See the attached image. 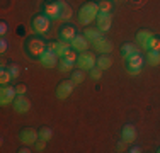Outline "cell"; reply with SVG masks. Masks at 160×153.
<instances>
[{
    "label": "cell",
    "instance_id": "cell-1",
    "mask_svg": "<svg viewBox=\"0 0 160 153\" xmlns=\"http://www.w3.org/2000/svg\"><path fill=\"white\" fill-rule=\"evenodd\" d=\"M97 15H99V3L87 2V3H83L78 10V21L82 22L83 26H87L92 21H96Z\"/></svg>",
    "mask_w": 160,
    "mask_h": 153
},
{
    "label": "cell",
    "instance_id": "cell-2",
    "mask_svg": "<svg viewBox=\"0 0 160 153\" xmlns=\"http://www.w3.org/2000/svg\"><path fill=\"white\" fill-rule=\"evenodd\" d=\"M46 49H48V46L44 44V41H41L39 37H32V39H29L28 51H29L31 56H34V58H41Z\"/></svg>",
    "mask_w": 160,
    "mask_h": 153
},
{
    "label": "cell",
    "instance_id": "cell-3",
    "mask_svg": "<svg viewBox=\"0 0 160 153\" xmlns=\"http://www.w3.org/2000/svg\"><path fill=\"white\" fill-rule=\"evenodd\" d=\"M77 63L78 68H82V70H90V68L97 67V58L90 51H82L77 58Z\"/></svg>",
    "mask_w": 160,
    "mask_h": 153
},
{
    "label": "cell",
    "instance_id": "cell-4",
    "mask_svg": "<svg viewBox=\"0 0 160 153\" xmlns=\"http://www.w3.org/2000/svg\"><path fill=\"white\" fill-rule=\"evenodd\" d=\"M143 63H145V58L140 55V53L129 56L128 58V73L129 75H138L140 72H142V68H143Z\"/></svg>",
    "mask_w": 160,
    "mask_h": 153
},
{
    "label": "cell",
    "instance_id": "cell-5",
    "mask_svg": "<svg viewBox=\"0 0 160 153\" xmlns=\"http://www.w3.org/2000/svg\"><path fill=\"white\" fill-rule=\"evenodd\" d=\"M49 24H51V19L48 15H36L32 19V29L38 34H46L49 29Z\"/></svg>",
    "mask_w": 160,
    "mask_h": 153
},
{
    "label": "cell",
    "instance_id": "cell-6",
    "mask_svg": "<svg viewBox=\"0 0 160 153\" xmlns=\"http://www.w3.org/2000/svg\"><path fill=\"white\" fill-rule=\"evenodd\" d=\"M17 97V90L12 85H3L0 90V104L2 106H10V102H14Z\"/></svg>",
    "mask_w": 160,
    "mask_h": 153
},
{
    "label": "cell",
    "instance_id": "cell-7",
    "mask_svg": "<svg viewBox=\"0 0 160 153\" xmlns=\"http://www.w3.org/2000/svg\"><path fill=\"white\" fill-rule=\"evenodd\" d=\"M73 89H75L73 80H63V82L58 85V89H56V97H58L60 101H65V99H68L72 95Z\"/></svg>",
    "mask_w": 160,
    "mask_h": 153
},
{
    "label": "cell",
    "instance_id": "cell-8",
    "mask_svg": "<svg viewBox=\"0 0 160 153\" xmlns=\"http://www.w3.org/2000/svg\"><path fill=\"white\" fill-rule=\"evenodd\" d=\"M19 140L24 145H32L39 140V131H36L34 128H24L19 133Z\"/></svg>",
    "mask_w": 160,
    "mask_h": 153
},
{
    "label": "cell",
    "instance_id": "cell-9",
    "mask_svg": "<svg viewBox=\"0 0 160 153\" xmlns=\"http://www.w3.org/2000/svg\"><path fill=\"white\" fill-rule=\"evenodd\" d=\"M92 46H94V49H96L97 53H101V55H109V53L112 51V41H109L108 37H99V39H96L92 43Z\"/></svg>",
    "mask_w": 160,
    "mask_h": 153
},
{
    "label": "cell",
    "instance_id": "cell-10",
    "mask_svg": "<svg viewBox=\"0 0 160 153\" xmlns=\"http://www.w3.org/2000/svg\"><path fill=\"white\" fill-rule=\"evenodd\" d=\"M12 107H14V111H16L17 114H26V112H29V109H31V101H29L26 95H17L16 101L12 102Z\"/></svg>",
    "mask_w": 160,
    "mask_h": 153
},
{
    "label": "cell",
    "instance_id": "cell-11",
    "mask_svg": "<svg viewBox=\"0 0 160 153\" xmlns=\"http://www.w3.org/2000/svg\"><path fill=\"white\" fill-rule=\"evenodd\" d=\"M44 15H48L51 21L62 19V9H60L58 0H56V2H48L46 5H44Z\"/></svg>",
    "mask_w": 160,
    "mask_h": 153
},
{
    "label": "cell",
    "instance_id": "cell-12",
    "mask_svg": "<svg viewBox=\"0 0 160 153\" xmlns=\"http://www.w3.org/2000/svg\"><path fill=\"white\" fill-rule=\"evenodd\" d=\"M58 58H60V56L56 55L55 49H53L51 46H48V49L44 51V55L41 56L39 60H41V63H43L44 67H49V68H51V67H55V65L58 63Z\"/></svg>",
    "mask_w": 160,
    "mask_h": 153
},
{
    "label": "cell",
    "instance_id": "cell-13",
    "mask_svg": "<svg viewBox=\"0 0 160 153\" xmlns=\"http://www.w3.org/2000/svg\"><path fill=\"white\" fill-rule=\"evenodd\" d=\"M97 27L104 32V31L111 29V22H112V14L111 12H99L97 15Z\"/></svg>",
    "mask_w": 160,
    "mask_h": 153
},
{
    "label": "cell",
    "instance_id": "cell-14",
    "mask_svg": "<svg viewBox=\"0 0 160 153\" xmlns=\"http://www.w3.org/2000/svg\"><path fill=\"white\" fill-rule=\"evenodd\" d=\"M70 44H72V49H75V51H80V53H82V51H87V49H89L90 41L87 39L85 36H82V34H77Z\"/></svg>",
    "mask_w": 160,
    "mask_h": 153
},
{
    "label": "cell",
    "instance_id": "cell-15",
    "mask_svg": "<svg viewBox=\"0 0 160 153\" xmlns=\"http://www.w3.org/2000/svg\"><path fill=\"white\" fill-rule=\"evenodd\" d=\"M136 128L131 124V122H128V124L123 126V129H121V140H124L126 143H133V141L136 140Z\"/></svg>",
    "mask_w": 160,
    "mask_h": 153
},
{
    "label": "cell",
    "instance_id": "cell-16",
    "mask_svg": "<svg viewBox=\"0 0 160 153\" xmlns=\"http://www.w3.org/2000/svg\"><path fill=\"white\" fill-rule=\"evenodd\" d=\"M75 36H77V32H75V27H73V26L67 24V26H62V27H60V39H62V41L72 43Z\"/></svg>",
    "mask_w": 160,
    "mask_h": 153
},
{
    "label": "cell",
    "instance_id": "cell-17",
    "mask_svg": "<svg viewBox=\"0 0 160 153\" xmlns=\"http://www.w3.org/2000/svg\"><path fill=\"white\" fill-rule=\"evenodd\" d=\"M152 37H153V34H152L150 31H147V29L138 31V34H136V41H138L140 46H143L145 49H148V43H150Z\"/></svg>",
    "mask_w": 160,
    "mask_h": 153
},
{
    "label": "cell",
    "instance_id": "cell-18",
    "mask_svg": "<svg viewBox=\"0 0 160 153\" xmlns=\"http://www.w3.org/2000/svg\"><path fill=\"white\" fill-rule=\"evenodd\" d=\"M53 49L56 51V55L60 56V58H63L65 55H67V51H70V48H72V44L70 43H67V41H58V43H55V44H49Z\"/></svg>",
    "mask_w": 160,
    "mask_h": 153
},
{
    "label": "cell",
    "instance_id": "cell-19",
    "mask_svg": "<svg viewBox=\"0 0 160 153\" xmlns=\"http://www.w3.org/2000/svg\"><path fill=\"white\" fill-rule=\"evenodd\" d=\"M83 36H85L87 39L90 41V44H92L96 39L102 37V31L99 29V27H87V29H85V34H83Z\"/></svg>",
    "mask_w": 160,
    "mask_h": 153
},
{
    "label": "cell",
    "instance_id": "cell-20",
    "mask_svg": "<svg viewBox=\"0 0 160 153\" xmlns=\"http://www.w3.org/2000/svg\"><path fill=\"white\" fill-rule=\"evenodd\" d=\"M121 53H123V56L128 60L129 56L136 55V53H140V51H138V46H136V44H133V43H124L123 48H121Z\"/></svg>",
    "mask_w": 160,
    "mask_h": 153
},
{
    "label": "cell",
    "instance_id": "cell-21",
    "mask_svg": "<svg viewBox=\"0 0 160 153\" xmlns=\"http://www.w3.org/2000/svg\"><path fill=\"white\" fill-rule=\"evenodd\" d=\"M97 67L102 68V70H108V68L112 67V58L109 55H101L97 58Z\"/></svg>",
    "mask_w": 160,
    "mask_h": 153
},
{
    "label": "cell",
    "instance_id": "cell-22",
    "mask_svg": "<svg viewBox=\"0 0 160 153\" xmlns=\"http://www.w3.org/2000/svg\"><path fill=\"white\" fill-rule=\"evenodd\" d=\"M60 3V9H62V19H65V21H68V19L73 15V10H72V7L68 5L65 0H58Z\"/></svg>",
    "mask_w": 160,
    "mask_h": 153
},
{
    "label": "cell",
    "instance_id": "cell-23",
    "mask_svg": "<svg viewBox=\"0 0 160 153\" xmlns=\"http://www.w3.org/2000/svg\"><path fill=\"white\" fill-rule=\"evenodd\" d=\"M147 63L152 65V67H157L160 65V51H147Z\"/></svg>",
    "mask_w": 160,
    "mask_h": 153
},
{
    "label": "cell",
    "instance_id": "cell-24",
    "mask_svg": "<svg viewBox=\"0 0 160 153\" xmlns=\"http://www.w3.org/2000/svg\"><path fill=\"white\" fill-rule=\"evenodd\" d=\"M39 138L44 140V141H49L53 138V129L48 128V126H43V128L39 129Z\"/></svg>",
    "mask_w": 160,
    "mask_h": 153
},
{
    "label": "cell",
    "instance_id": "cell-25",
    "mask_svg": "<svg viewBox=\"0 0 160 153\" xmlns=\"http://www.w3.org/2000/svg\"><path fill=\"white\" fill-rule=\"evenodd\" d=\"M10 78H12L10 72L7 70V68H2V70H0V83H2V85H9Z\"/></svg>",
    "mask_w": 160,
    "mask_h": 153
},
{
    "label": "cell",
    "instance_id": "cell-26",
    "mask_svg": "<svg viewBox=\"0 0 160 153\" xmlns=\"http://www.w3.org/2000/svg\"><path fill=\"white\" fill-rule=\"evenodd\" d=\"M83 78H85V73H83L82 68H80V70H73V73H72V80L75 82V85L82 83V82H83Z\"/></svg>",
    "mask_w": 160,
    "mask_h": 153
},
{
    "label": "cell",
    "instance_id": "cell-27",
    "mask_svg": "<svg viewBox=\"0 0 160 153\" xmlns=\"http://www.w3.org/2000/svg\"><path fill=\"white\" fill-rule=\"evenodd\" d=\"M148 49H150V51H160V37H157V36L152 37L150 43H148Z\"/></svg>",
    "mask_w": 160,
    "mask_h": 153
},
{
    "label": "cell",
    "instance_id": "cell-28",
    "mask_svg": "<svg viewBox=\"0 0 160 153\" xmlns=\"http://www.w3.org/2000/svg\"><path fill=\"white\" fill-rule=\"evenodd\" d=\"M111 9H112L111 0H101L99 2V12H111Z\"/></svg>",
    "mask_w": 160,
    "mask_h": 153
},
{
    "label": "cell",
    "instance_id": "cell-29",
    "mask_svg": "<svg viewBox=\"0 0 160 153\" xmlns=\"http://www.w3.org/2000/svg\"><path fill=\"white\" fill-rule=\"evenodd\" d=\"M73 65L75 63H72V61L62 58V61H60V70H62V72H72V70H73Z\"/></svg>",
    "mask_w": 160,
    "mask_h": 153
},
{
    "label": "cell",
    "instance_id": "cell-30",
    "mask_svg": "<svg viewBox=\"0 0 160 153\" xmlns=\"http://www.w3.org/2000/svg\"><path fill=\"white\" fill-rule=\"evenodd\" d=\"M101 76H102V68H99V67L90 68V78L92 80H101Z\"/></svg>",
    "mask_w": 160,
    "mask_h": 153
},
{
    "label": "cell",
    "instance_id": "cell-31",
    "mask_svg": "<svg viewBox=\"0 0 160 153\" xmlns=\"http://www.w3.org/2000/svg\"><path fill=\"white\" fill-rule=\"evenodd\" d=\"M65 60H68V61H72V63H77V53H75V49H70V51H67V55L63 56Z\"/></svg>",
    "mask_w": 160,
    "mask_h": 153
},
{
    "label": "cell",
    "instance_id": "cell-32",
    "mask_svg": "<svg viewBox=\"0 0 160 153\" xmlns=\"http://www.w3.org/2000/svg\"><path fill=\"white\" fill-rule=\"evenodd\" d=\"M7 70L10 72V75H12V78H17V76H19V65H17V63H10Z\"/></svg>",
    "mask_w": 160,
    "mask_h": 153
},
{
    "label": "cell",
    "instance_id": "cell-33",
    "mask_svg": "<svg viewBox=\"0 0 160 153\" xmlns=\"http://www.w3.org/2000/svg\"><path fill=\"white\" fill-rule=\"evenodd\" d=\"M7 48H9V43H7V39L5 37H2V39H0V53H5L7 51Z\"/></svg>",
    "mask_w": 160,
    "mask_h": 153
},
{
    "label": "cell",
    "instance_id": "cell-34",
    "mask_svg": "<svg viewBox=\"0 0 160 153\" xmlns=\"http://www.w3.org/2000/svg\"><path fill=\"white\" fill-rule=\"evenodd\" d=\"M44 146H46V141L39 138V140L36 141V150H38V151H44Z\"/></svg>",
    "mask_w": 160,
    "mask_h": 153
},
{
    "label": "cell",
    "instance_id": "cell-35",
    "mask_svg": "<svg viewBox=\"0 0 160 153\" xmlns=\"http://www.w3.org/2000/svg\"><path fill=\"white\" fill-rule=\"evenodd\" d=\"M16 90H17V95H26V92H28V87H26L24 83H21V85L16 87Z\"/></svg>",
    "mask_w": 160,
    "mask_h": 153
},
{
    "label": "cell",
    "instance_id": "cell-36",
    "mask_svg": "<svg viewBox=\"0 0 160 153\" xmlns=\"http://www.w3.org/2000/svg\"><path fill=\"white\" fill-rule=\"evenodd\" d=\"M126 141H124V140H121L119 141V143H118V150H119V151H124V148H126Z\"/></svg>",
    "mask_w": 160,
    "mask_h": 153
},
{
    "label": "cell",
    "instance_id": "cell-37",
    "mask_svg": "<svg viewBox=\"0 0 160 153\" xmlns=\"http://www.w3.org/2000/svg\"><path fill=\"white\" fill-rule=\"evenodd\" d=\"M7 31H9V27H7V24H5V22H0V34L3 36V34H5Z\"/></svg>",
    "mask_w": 160,
    "mask_h": 153
},
{
    "label": "cell",
    "instance_id": "cell-38",
    "mask_svg": "<svg viewBox=\"0 0 160 153\" xmlns=\"http://www.w3.org/2000/svg\"><path fill=\"white\" fill-rule=\"evenodd\" d=\"M128 151L129 153H140V151H142V148H140V146H131Z\"/></svg>",
    "mask_w": 160,
    "mask_h": 153
},
{
    "label": "cell",
    "instance_id": "cell-39",
    "mask_svg": "<svg viewBox=\"0 0 160 153\" xmlns=\"http://www.w3.org/2000/svg\"><path fill=\"white\" fill-rule=\"evenodd\" d=\"M19 151H21V153H29V151H31V150H29V148H21V150H19Z\"/></svg>",
    "mask_w": 160,
    "mask_h": 153
},
{
    "label": "cell",
    "instance_id": "cell-40",
    "mask_svg": "<svg viewBox=\"0 0 160 153\" xmlns=\"http://www.w3.org/2000/svg\"><path fill=\"white\" fill-rule=\"evenodd\" d=\"M157 151H158V153H160V148H158V150H157Z\"/></svg>",
    "mask_w": 160,
    "mask_h": 153
}]
</instances>
